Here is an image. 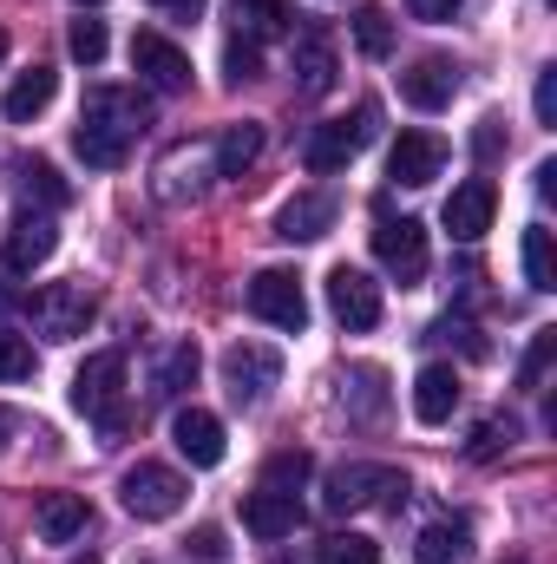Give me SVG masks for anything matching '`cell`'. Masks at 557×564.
<instances>
[{"label":"cell","instance_id":"obj_1","mask_svg":"<svg viewBox=\"0 0 557 564\" xmlns=\"http://www.w3.org/2000/svg\"><path fill=\"white\" fill-rule=\"evenodd\" d=\"M144 132V99L125 86H92L86 93V112L73 126V151L92 164V171H119L132 158V144Z\"/></svg>","mask_w":557,"mask_h":564},{"label":"cell","instance_id":"obj_2","mask_svg":"<svg viewBox=\"0 0 557 564\" xmlns=\"http://www.w3.org/2000/svg\"><path fill=\"white\" fill-rule=\"evenodd\" d=\"M401 499H407V473H394V466H368V459L335 466L328 486H321V506H328L335 519L368 512V506H401Z\"/></svg>","mask_w":557,"mask_h":564},{"label":"cell","instance_id":"obj_3","mask_svg":"<svg viewBox=\"0 0 557 564\" xmlns=\"http://www.w3.org/2000/svg\"><path fill=\"white\" fill-rule=\"evenodd\" d=\"M73 408L92 414L112 440L125 433V355L106 348V355H86V368L73 375Z\"/></svg>","mask_w":557,"mask_h":564},{"label":"cell","instance_id":"obj_4","mask_svg":"<svg viewBox=\"0 0 557 564\" xmlns=\"http://www.w3.org/2000/svg\"><path fill=\"white\" fill-rule=\"evenodd\" d=\"M119 499H125V512H132V519L157 525V519H177V512H184L190 486H184V473H177V466L139 459V466H132V473L119 479Z\"/></svg>","mask_w":557,"mask_h":564},{"label":"cell","instance_id":"obj_5","mask_svg":"<svg viewBox=\"0 0 557 564\" xmlns=\"http://www.w3.org/2000/svg\"><path fill=\"white\" fill-rule=\"evenodd\" d=\"M250 315L270 322V328H282V335H302V328H308L302 276H295V270H256V276H250Z\"/></svg>","mask_w":557,"mask_h":564},{"label":"cell","instance_id":"obj_6","mask_svg":"<svg viewBox=\"0 0 557 564\" xmlns=\"http://www.w3.org/2000/svg\"><path fill=\"white\" fill-rule=\"evenodd\" d=\"M92 315H99V302H92L86 282H53V289L33 295V322H40L46 341H73V335H86Z\"/></svg>","mask_w":557,"mask_h":564},{"label":"cell","instance_id":"obj_7","mask_svg":"<svg viewBox=\"0 0 557 564\" xmlns=\"http://www.w3.org/2000/svg\"><path fill=\"white\" fill-rule=\"evenodd\" d=\"M374 257L401 289H414L426 276V224L419 217H381L374 224Z\"/></svg>","mask_w":557,"mask_h":564},{"label":"cell","instance_id":"obj_8","mask_svg":"<svg viewBox=\"0 0 557 564\" xmlns=\"http://www.w3.org/2000/svg\"><path fill=\"white\" fill-rule=\"evenodd\" d=\"M223 381H230V401H237V408H263L270 388L282 381V355L263 348V341H237V348L223 355Z\"/></svg>","mask_w":557,"mask_h":564},{"label":"cell","instance_id":"obj_9","mask_svg":"<svg viewBox=\"0 0 557 564\" xmlns=\"http://www.w3.org/2000/svg\"><path fill=\"white\" fill-rule=\"evenodd\" d=\"M328 308H335V322L348 335H368L381 322V282L368 270H354V263H335L328 270Z\"/></svg>","mask_w":557,"mask_h":564},{"label":"cell","instance_id":"obj_10","mask_svg":"<svg viewBox=\"0 0 557 564\" xmlns=\"http://www.w3.org/2000/svg\"><path fill=\"white\" fill-rule=\"evenodd\" d=\"M132 73L151 93H184L190 86V53L164 33H132Z\"/></svg>","mask_w":557,"mask_h":564},{"label":"cell","instance_id":"obj_11","mask_svg":"<svg viewBox=\"0 0 557 564\" xmlns=\"http://www.w3.org/2000/svg\"><path fill=\"white\" fill-rule=\"evenodd\" d=\"M53 250H59V230H53V217H46V210H40V217H33V210H20V217L7 224V237H0V263H7L13 276L40 270Z\"/></svg>","mask_w":557,"mask_h":564},{"label":"cell","instance_id":"obj_12","mask_svg":"<svg viewBox=\"0 0 557 564\" xmlns=\"http://www.w3.org/2000/svg\"><path fill=\"white\" fill-rule=\"evenodd\" d=\"M492 210H499V184H492V177H466V184L446 197L439 217H446V230H452L459 243H479V237L492 230Z\"/></svg>","mask_w":557,"mask_h":564},{"label":"cell","instance_id":"obj_13","mask_svg":"<svg viewBox=\"0 0 557 564\" xmlns=\"http://www.w3.org/2000/svg\"><path fill=\"white\" fill-rule=\"evenodd\" d=\"M439 171H446V139H439V132H401L394 151H387V177L407 184V191L433 184Z\"/></svg>","mask_w":557,"mask_h":564},{"label":"cell","instance_id":"obj_14","mask_svg":"<svg viewBox=\"0 0 557 564\" xmlns=\"http://www.w3.org/2000/svg\"><path fill=\"white\" fill-rule=\"evenodd\" d=\"M452 93H459V66H452L446 53H426V59H414V66L401 73V99H407L414 112L452 106Z\"/></svg>","mask_w":557,"mask_h":564},{"label":"cell","instance_id":"obj_15","mask_svg":"<svg viewBox=\"0 0 557 564\" xmlns=\"http://www.w3.org/2000/svg\"><path fill=\"white\" fill-rule=\"evenodd\" d=\"M171 440H177V453H184L190 466H223V453H230V440H223V421H217L210 408H177V421H171Z\"/></svg>","mask_w":557,"mask_h":564},{"label":"cell","instance_id":"obj_16","mask_svg":"<svg viewBox=\"0 0 557 564\" xmlns=\"http://www.w3.org/2000/svg\"><path fill=\"white\" fill-rule=\"evenodd\" d=\"M302 525V506H295V492H276V486H256L250 499H243V532L250 539H263V545H276Z\"/></svg>","mask_w":557,"mask_h":564},{"label":"cell","instance_id":"obj_17","mask_svg":"<svg viewBox=\"0 0 557 564\" xmlns=\"http://www.w3.org/2000/svg\"><path fill=\"white\" fill-rule=\"evenodd\" d=\"M354 151H361V132H354L348 119H321V126L302 139V164H308L315 177H335V171H348Z\"/></svg>","mask_w":557,"mask_h":564},{"label":"cell","instance_id":"obj_18","mask_svg":"<svg viewBox=\"0 0 557 564\" xmlns=\"http://www.w3.org/2000/svg\"><path fill=\"white\" fill-rule=\"evenodd\" d=\"M328 230H335V197H328V191H302V197H288L276 210L282 243H315V237H328Z\"/></svg>","mask_w":557,"mask_h":564},{"label":"cell","instance_id":"obj_19","mask_svg":"<svg viewBox=\"0 0 557 564\" xmlns=\"http://www.w3.org/2000/svg\"><path fill=\"white\" fill-rule=\"evenodd\" d=\"M459 414V375L446 361H426L414 375V421L419 426H446Z\"/></svg>","mask_w":557,"mask_h":564},{"label":"cell","instance_id":"obj_20","mask_svg":"<svg viewBox=\"0 0 557 564\" xmlns=\"http://www.w3.org/2000/svg\"><path fill=\"white\" fill-rule=\"evenodd\" d=\"M288 66H295V86H302L308 99L335 93V73H341V66H335V40H328V33H302Z\"/></svg>","mask_w":557,"mask_h":564},{"label":"cell","instance_id":"obj_21","mask_svg":"<svg viewBox=\"0 0 557 564\" xmlns=\"http://www.w3.org/2000/svg\"><path fill=\"white\" fill-rule=\"evenodd\" d=\"M33 525H40V539H46V545H73V539L92 525V506H86L79 492H46V499H40V512H33Z\"/></svg>","mask_w":557,"mask_h":564},{"label":"cell","instance_id":"obj_22","mask_svg":"<svg viewBox=\"0 0 557 564\" xmlns=\"http://www.w3.org/2000/svg\"><path fill=\"white\" fill-rule=\"evenodd\" d=\"M53 93H59V79H53V66H33V73H20L13 86H7V99H0V112L13 119V126H33L46 106H53Z\"/></svg>","mask_w":557,"mask_h":564},{"label":"cell","instance_id":"obj_23","mask_svg":"<svg viewBox=\"0 0 557 564\" xmlns=\"http://www.w3.org/2000/svg\"><path fill=\"white\" fill-rule=\"evenodd\" d=\"M256 158H263V126H256V119H237V126H223V139H217V151H210L217 177H243Z\"/></svg>","mask_w":557,"mask_h":564},{"label":"cell","instance_id":"obj_24","mask_svg":"<svg viewBox=\"0 0 557 564\" xmlns=\"http://www.w3.org/2000/svg\"><path fill=\"white\" fill-rule=\"evenodd\" d=\"M341 408H348V421H381L387 414V375L381 368H348L341 375Z\"/></svg>","mask_w":557,"mask_h":564},{"label":"cell","instance_id":"obj_25","mask_svg":"<svg viewBox=\"0 0 557 564\" xmlns=\"http://www.w3.org/2000/svg\"><path fill=\"white\" fill-rule=\"evenodd\" d=\"M419 564H466L472 558V525L466 519H433L426 532H419Z\"/></svg>","mask_w":557,"mask_h":564},{"label":"cell","instance_id":"obj_26","mask_svg":"<svg viewBox=\"0 0 557 564\" xmlns=\"http://www.w3.org/2000/svg\"><path fill=\"white\" fill-rule=\"evenodd\" d=\"M197 368H204L197 341H171V348H164V361H157V375H151V394H164V401L190 394V388H197Z\"/></svg>","mask_w":557,"mask_h":564},{"label":"cell","instance_id":"obj_27","mask_svg":"<svg viewBox=\"0 0 557 564\" xmlns=\"http://www.w3.org/2000/svg\"><path fill=\"white\" fill-rule=\"evenodd\" d=\"M197 191H204V177H197V151H190V144L164 151V164H157V197H164V204H184V197H197Z\"/></svg>","mask_w":557,"mask_h":564},{"label":"cell","instance_id":"obj_28","mask_svg":"<svg viewBox=\"0 0 557 564\" xmlns=\"http://www.w3.org/2000/svg\"><path fill=\"white\" fill-rule=\"evenodd\" d=\"M20 191H26V204L40 197L46 210H59V204H73V184L46 164V158H20Z\"/></svg>","mask_w":557,"mask_h":564},{"label":"cell","instance_id":"obj_29","mask_svg":"<svg viewBox=\"0 0 557 564\" xmlns=\"http://www.w3.org/2000/svg\"><path fill=\"white\" fill-rule=\"evenodd\" d=\"M354 46H361L368 59H387V53H394V13L368 0V7L354 13Z\"/></svg>","mask_w":557,"mask_h":564},{"label":"cell","instance_id":"obj_30","mask_svg":"<svg viewBox=\"0 0 557 564\" xmlns=\"http://www.w3.org/2000/svg\"><path fill=\"white\" fill-rule=\"evenodd\" d=\"M315 564H381V545L368 532H335L315 545Z\"/></svg>","mask_w":557,"mask_h":564},{"label":"cell","instance_id":"obj_31","mask_svg":"<svg viewBox=\"0 0 557 564\" xmlns=\"http://www.w3.org/2000/svg\"><path fill=\"white\" fill-rule=\"evenodd\" d=\"M525 282L532 289H557V257H551V230L545 224L525 230Z\"/></svg>","mask_w":557,"mask_h":564},{"label":"cell","instance_id":"obj_32","mask_svg":"<svg viewBox=\"0 0 557 564\" xmlns=\"http://www.w3.org/2000/svg\"><path fill=\"white\" fill-rule=\"evenodd\" d=\"M230 20L243 26V40H256V33H276L282 20H288V0H230Z\"/></svg>","mask_w":557,"mask_h":564},{"label":"cell","instance_id":"obj_33","mask_svg":"<svg viewBox=\"0 0 557 564\" xmlns=\"http://www.w3.org/2000/svg\"><path fill=\"white\" fill-rule=\"evenodd\" d=\"M551 361H557V328H538L532 335V348H525V361H518V388H545V375H551Z\"/></svg>","mask_w":557,"mask_h":564},{"label":"cell","instance_id":"obj_34","mask_svg":"<svg viewBox=\"0 0 557 564\" xmlns=\"http://www.w3.org/2000/svg\"><path fill=\"white\" fill-rule=\"evenodd\" d=\"M66 46H73V59H86V66H99V59H106V20H92V13H79V20L66 26Z\"/></svg>","mask_w":557,"mask_h":564},{"label":"cell","instance_id":"obj_35","mask_svg":"<svg viewBox=\"0 0 557 564\" xmlns=\"http://www.w3.org/2000/svg\"><path fill=\"white\" fill-rule=\"evenodd\" d=\"M256 73H263V46L237 33V40L223 46V79H230V86H243V79H256Z\"/></svg>","mask_w":557,"mask_h":564},{"label":"cell","instance_id":"obj_36","mask_svg":"<svg viewBox=\"0 0 557 564\" xmlns=\"http://www.w3.org/2000/svg\"><path fill=\"white\" fill-rule=\"evenodd\" d=\"M308 466H315V459H308L302 446H295V453H276V459L263 466V486H276V492H295V486L308 479Z\"/></svg>","mask_w":557,"mask_h":564},{"label":"cell","instance_id":"obj_37","mask_svg":"<svg viewBox=\"0 0 557 564\" xmlns=\"http://www.w3.org/2000/svg\"><path fill=\"white\" fill-rule=\"evenodd\" d=\"M26 375H33V341L0 328V381H26Z\"/></svg>","mask_w":557,"mask_h":564},{"label":"cell","instance_id":"obj_38","mask_svg":"<svg viewBox=\"0 0 557 564\" xmlns=\"http://www.w3.org/2000/svg\"><path fill=\"white\" fill-rule=\"evenodd\" d=\"M512 440H518V421H479V433H472L466 453H472V459H499Z\"/></svg>","mask_w":557,"mask_h":564},{"label":"cell","instance_id":"obj_39","mask_svg":"<svg viewBox=\"0 0 557 564\" xmlns=\"http://www.w3.org/2000/svg\"><path fill=\"white\" fill-rule=\"evenodd\" d=\"M532 106H538V126H557V66H545V73H538Z\"/></svg>","mask_w":557,"mask_h":564},{"label":"cell","instance_id":"obj_40","mask_svg":"<svg viewBox=\"0 0 557 564\" xmlns=\"http://www.w3.org/2000/svg\"><path fill=\"white\" fill-rule=\"evenodd\" d=\"M190 552H197L204 564H217L230 545H223V532H217V525H197V532H190Z\"/></svg>","mask_w":557,"mask_h":564},{"label":"cell","instance_id":"obj_41","mask_svg":"<svg viewBox=\"0 0 557 564\" xmlns=\"http://www.w3.org/2000/svg\"><path fill=\"white\" fill-rule=\"evenodd\" d=\"M459 7H466V0H407V13H414V20H433V26H439V20H452Z\"/></svg>","mask_w":557,"mask_h":564},{"label":"cell","instance_id":"obj_42","mask_svg":"<svg viewBox=\"0 0 557 564\" xmlns=\"http://www.w3.org/2000/svg\"><path fill=\"white\" fill-rule=\"evenodd\" d=\"M472 144H479V158H499V144H505V132H499V119H485V126L472 132Z\"/></svg>","mask_w":557,"mask_h":564},{"label":"cell","instance_id":"obj_43","mask_svg":"<svg viewBox=\"0 0 557 564\" xmlns=\"http://www.w3.org/2000/svg\"><path fill=\"white\" fill-rule=\"evenodd\" d=\"M157 13H171V20H197L204 13V0H151Z\"/></svg>","mask_w":557,"mask_h":564},{"label":"cell","instance_id":"obj_44","mask_svg":"<svg viewBox=\"0 0 557 564\" xmlns=\"http://www.w3.org/2000/svg\"><path fill=\"white\" fill-rule=\"evenodd\" d=\"M538 197H557V158L538 164Z\"/></svg>","mask_w":557,"mask_h":564},{"label":"cell","instance_id":"obj_45","mask_svg":"<svg viewBox=\"0 0 557 564\" xmlns=\"http://www.w3.org/2000/svg\"><path fill=\"white\" fill-rule=\"evenodd\" d=\"M7 433H13V414H7V408H0V446H7Z\"/></svg>","mask_w":557,"mask_h":564},{"label":"cell","instance_id":"obj_46","mask_svg":"<svg viewBox=\"0 0 557 564\" xmlns=\"http://www.w3.org/2000/svg\"><path fill=\"white\" fill-rule=\"evenodd\" d=\"M73 7H79V13H86V7H99V0H73Z\"/></svg>","mask_w":557,"mask_h":564},{"label":"cell","instance_id":"obj_47","mask_svg":"<svg viewBox=\"0 0 557 564\" xmlns=\"http://www.w3.org/2000/svg\"><path fill=\"white\" fill-rule=\"evenodd\" d=\"M0 59H7V26H0Z\"/></svg>","mask_w":557,"mask_h":564},{"label":"cell","instance_id":"obj_48","mask_svg":"<svg viewBox=\"0 0 557 564\" xmlns=\"http://www.w3.org/2000/svg\"><path fill=\"white\" fill-rule=\"evenodd\" d=\"M73 564H99V558H92V552H86V558H73Z\"/></svg>","mask_w":557,"mask_h":564},{"label":"cell","instance_id":"obj_49","mask_svg":"<svg viewBox=\"0 0 557 564\" xmlns=\"http://www.w3.org/2000/svg\"><path fill=\"white\" fill-rule=\"evenodd\" d=\"M512 564H518V558H512Z\"/></svg>","mask_w":557,"mask_h":564}]
</instances>
